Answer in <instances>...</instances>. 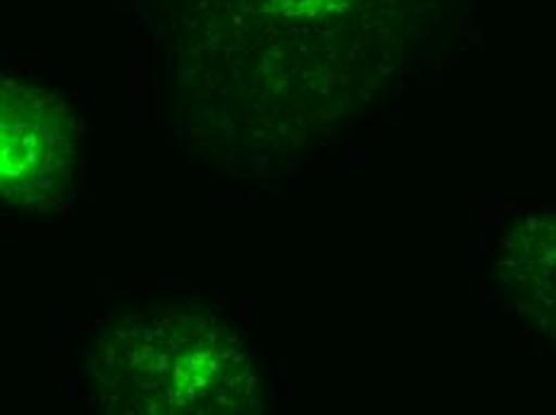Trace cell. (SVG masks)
<instances>
[{
	"instance_id": "cell-1",
	"label": "cell",
	"mask_w": 556,
	"mask_h": 415,
	"mask_svg": "<svg viewBox=\"0 0 556 415\" xmlns=\"http://www.w3.org/2000/svg\"><path fill=\"white\" fill-rule=\"evenodd\" d=\"M77 140L65 103L39 87L0 79V204L37 210L73 183Z\"/></svg>"
}]
</instances>
